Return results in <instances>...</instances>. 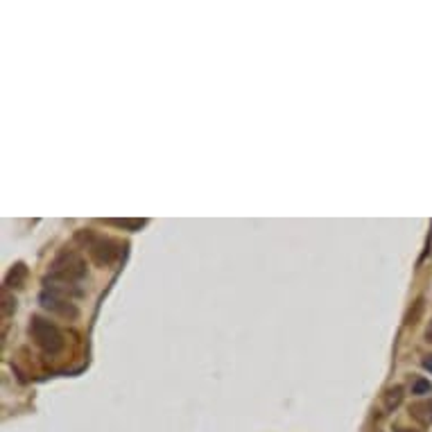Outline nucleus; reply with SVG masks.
<instances>
[{"mask_svg":"<svg viewBox=\"0 0 432 432\" xmlns=\"http://www.w3.org/2000/svg\"><path fill=\"white\" fill-rule=\"evenodd\" d=\"M423 310H426V301H423V299H416V301L407 308V313H405V326H416V323L421 321V317H423Z\"/></svg>","mask_w":432,"mask_h":432,"instance_id":"6e6552de","label":"nucleus"},{"mask_svg":"<svg viewBox=\"0 0 432 432\" xmlns=\"http://www.w3.org/2000/svg\"><path fill=\"white\" fill-rule=\"evenodd\" d=\"M403 396H405V389L403 385H394V387H387L385 394H382V407H385L387 412H394L396 407L403 403Z\"/></svg>","mask_w":432,"mask_h":432,"instance_id":"423d86ee","label":"nucleus"},{"mask_svg":"<svg viewBox=\"0 0 432 432\" xmlns=\"http://www.w3.org/2000/svg\"><path fill=\"white\" fill-rule=\"evenodd\" d=\"M84 276H87V260L82 258L79 251L66 247L52 258L43 283L50 287V292L64 294V297H79L82 290L77 287V283Z\"/></svg>","mask_w":432,"mask_h":432,"instance_id":"f257e3e1","label":"nucleus"},{"mask_svg":"<svg viewBox=\"0 0 432 432\" xmlns=\"http://www.w3.org/2000/svg\"><path fill=\"white\" fill-rule=\"evenodd\" d=\"M109 224H113V226H125V229H138V226H143L145 222H143V220H109Z\"/></svg>","mask_w":432,"mask_h":432,"instance_id":"9d476101","label":"nucleus"},{"mask_svg":"<svg viewBox=\"0 0 432 432\" xmlns=\"http://www.w3.org/2000/svg\"><path fill=\"white\" fill-rule=\"evenodd\" d=\"M26 279H28V267L23 265V262H16V265L9 270L7 279H5V285L7 287H23Z\"/></svg>","mask_w":432,"mask_h":432,"instance_id":"0eeeda50","label":"nucleus"},{"mask_svg":"<svg viewBox=\"0 0 432 432\" xmlns=\"http://www.w3.org/2000/svg\"><path fill=\"white\" fill-rule=\"evenodd\" d=\"M430 392H432V385H430V380H426V378H416V380L412 382V394H414V396L430 394Z\"/></svg>","mask_w":432,"mask_h":432,"instance_id":"1a4fd4ad","label":"nucleus"},{"mask_svg":"<svg viewBox=\"0 0 432 432\" xmlns=\"http://www.w3.org/2000/svg\"><path fill=\"white\" fill-rule=\"evenodd\" d=\"M407 412L414 419L419 426H432V401L423 399V401H414L410 407H407Z\"/></svg>","mask_w":432,"mask_h":432,"instance_id":"39448f33","label":"nucleus"},{"mask_svg":"<svg viewBox=\"0 0 432 432\" xmlns=\"http://www.w3.org/2000/svg\"><path fill=\"white\" fill-rule=\"evenodd\" d=\"M421 365H423V369H426V371H430V374H432V355H423Z\"/></svg>","mask_w":432,"mask_h":432,"instance_id":"9b49d317","label":"nucleus"},{"mask_svg":"<svg viewBox=\"0 0 432 432\" xmlns=\"http://www.w3.org/2000/svg\"><path fill=\"white\" fill-rule=\"evenodd\" d=\"M75 240L84 245V249L89 251L91 260L95 262V265H100V267L111 265V262H116L120 258V243H118V240L98 236L93 229L77 231Z\"/></svg>","mask_w":432,"mask_h":432,"instance_id":"7ed1b4c3","label":"nucleus"},{"mask_svg":"<svg viewBox=\"0 0 432 432\" xmlns=\"http://www.w3.org/2000/svg\"><path fill=\"white\" fill-rule=\"evenodd\" d=\"M428 340L432 342V323H430V326H428Z\"/></svg>","mask_w":432,"mask_h":432,"instance_id":"ddd939ff","label":"nucleus"},{"mask_svg":"<svg viewBox=\"0 0 432 432\" xmlns=\"http://www.w3.org/2000/svg\"><path fill=\"white\" fill-rule=\"evenodd\" d=\"M394 432H421V430H414V428H403V426H396Z\"/></svg>","mask_w":432,"mask_h":432,"instance_id":"f8f14e48","label":"nucleus"},{"mask_svg":"<svg viewBox=\"0 0 432 432\" xmlns=\"http://www.w3.org/2000/svg\"><path fill=\"white\" fill-rule=\"evenodd\" d=\"M39 304L45 308V310H50V313H57V315H62L66 319H77V308L75 304L70 301L68 297L64 294H57V292H41L39 294Z\"/></svg>","mask_w":432,"mask_h":432,"instance_id":"20e7f679","label":"nucleus"},{"mask_svg":"<svg viewBox=\"0 0 432 432\" xmlns=\"http://www.w3.org/2000/svg\"><path fill=\"white\" fill-rule=\"evenodd\" d=\"M28 333H30L32 342L37 344L45 355H50V358L59 355V353L66 349L64 333L59 331L57 323H52L50 319H45V317H41V315H32V317H30Z\"/></svg>","mask_w":432,"mask_h":432,"instance_id":"f03ea898","label":"nucleus"}]
</instances>
